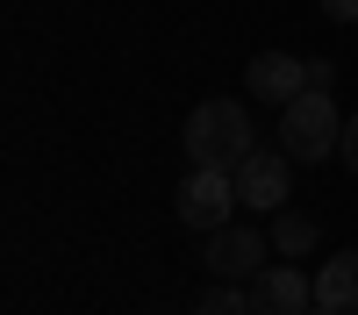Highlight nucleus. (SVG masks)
Returning a JSON list of instances; mask_svg holds the SVG:
<instances>
[{
    "mask_svg": "<svg viewBox=\"0 0 358 315\" xmlns=\"http://www.w3.org/2000/svg\"><path fill=\"white\" fill-rule=\"evenodd\" d=\"M179 136H187V158L194 165H222V172H236V165L258 151V129H251V115L236 108V101H201Z\"/></svg>",
    "mask_w": 358,
    "mask_h": 315,
    "instance_id": "nucleus-1",
    "label": "nucleus"
},
{
    "mask_svg": "<svg viewBox=\"0 0 358 315\" xmlns=\"http://www.w3.org/2000/svg\"><path fill=\"white\" fill-rule=\"evenodd\" d=\"M344 143V122H337V101L330 94H294L287 108H280V151L294 158V165H315V158H330Z\"/></svg>",
    "mask_w": 358,
    "mask_h": 315,
    "instance_id": "nucleus-2",
    "label": "nucleus"
},
{
    "mask_svg": "<svg viewBox=\"0 0 358 315\" xmlns=\"http://www.w3.org/2000/svg\"><path fill=\"white\" fill-rule=\"evenodd\" d=\"M172 208H179V222H187V229H201V237H208V229H222L236 208H244V200H236V172L194 165L187 180H179V200H172Z\"/></svg>",
    "mask_w": 358,
    "mask_h": 315,
    "instance_id": "nucleus-3",
    "label": "nucleus"
},
{
    "mask_svg": "<svg viewBox=\"0 0 358 315\" xmlns=\"http://www.w3.org/2000/svg\"><path fill=\"white\" fill-rule=\"evenodd\" d=\"M287 193H294V158L258 143V151L236 165V200L258 208V215H273V208H287Z\"/></svg>",
    "mask_w": 358,
    "mask_h": 315,
    "instance_id": "nucleus-4",
    "label": "nucleus"
},
{
    "mask_svg": "<svg viewBox=\"0 0 358 315\" xmlns=\"http://www.w3.org/2000/svg\"><path fill=\"white\" fill-rule=\"evenodd\" d=\"M208 272H215V279H258L265 272V237L244 229V222L208 229Z\"/></svg>",
    "mask_w": 358,
    "mask_h": 315,
    "instance_id": "nucleus-5",
    "label": "nucleus"
},
{
    "mask_svg": "<svg viewBox=\"0 0 358 315\" xmlns=\"http://www.w3.org/2000/svg\"><path fill=\"white\" fill-rule=\"evenodd\" d=\"M244 86L258 101H294V94H308V57H287V50H258L251 57V72H244Z\"/></svg>",
    "mask_w": 358,
    "mask_h": 315,
    "instance_id": "nucleus-6",
    "label": "nucleus"
},
{
    "mask_svg": "<svg viewBox=\"0 0 358 315\" xmlns=\"http://www.w3.org/2000/svg\"><path fill=\"white\" fill-rule=\"evenodd\" d=\"M251 301H258V315H308L315 308V279H301L294 265H265L251 279Z\"/></svg>",
    "mask_w": 358,
    "mask_h": 315,
    "instance_id": "nucleus-7",
    "label": "nucleus"
},
{
    "mask_svg": "<svg viewBox=\"0 0 358 315\" xmlns=\"http://www.w3.org/2000/svg\"><path fill=\"white\" fill-rule=\"evenodd\" d=\"M315 301L337 315H358V251H330V265L315 272Z\"/></svg>",
    "mask_w": 358,
    "mask_h": 315,
    "instance_id": "nucleus-8",
    "label": "nucleus"
},
{
    "mask_svg": "<svg viewBox=\"0 0 358 315\" xmlns=\"http://www.w3.org/2000/svg\"><path fill=\"white\" fill-rule=\"evenodd\" d=\"M273 244H280L287 258H301V251H315V244H322V229H315L308 215H280V222H273Z\"/></svg>",
    "mask_w": 358,
    "mask_h": 315,
    "instance_id": "nucleus-9",
    "label": "nucleus"
},
{
    "mask_svg": "<svg viewBox=\"0 0 358 315\" xmlns=\"http://www.w3.org/2000/svg\"><path fill=\"white\" fill-rule=\"evenodd\" d=\"M194 315H258V301H251V294H236V286H215V294H208Z\"/></svg>",
    "mask_w": 358,
    "mask_h": 315,
    "instance_id": "nucleus-10",
    "label": "nucleus"
},
{
    "mask_svg": "<svg viewBox=\"0 0 358 315\" xmlns=\"http://www.w3.org/2000/svg\"><path fill=\"white\" fill-rule=\"evenodd\" d=\"M337 158L358 172V115H351V122H344V143H337Z\"/></svg>",
    "mask_w": 358,
    "mask_h": 315,
    "instance_id": "nucleus-11",
    "label": "nucleus"
},
{
    "mask_svg": "<svg viewBox=\"0 0 358 315\" xmlns=\"http://www.w3.org/2000/svg\"><path fill=\"white\" fill-rule=\"evenodd\" d=\"M330 79H337V72H330V57H308V86H315V94H330Z\"/></svg>",
    "mask_w": 358,
    "mask_h": 315,
    "instance_id": "nucleus-12",
    "label": "nucleus"
},
{
    "mask_svg": "<svg viewBox=\"0 0 358 315\" xmlns=\"http://www.w3.org/2000/svg\"><path fill=\"white\" fill-rule=\"evenodd\" d=\"M322 15H337V22H358V0H322Z\"/></svg>",
    "mask_w": 358,
    "mask_h": 315,
    "instance_id": "nucleus-13",
    "label": "nucleus"
},
{
    "mask_svg": "<svg viewBox=\"0 0 358 315\" xmlns=\"http://www.w3.org/2000/svg\"><path fill=\"white\" fill-rule=\"evenodd\" d=\"M308 315H337V308H322V301H315V308H308Z\"/></svg>",
    "mask_w": 358,
    "mask_h": 315,
    "instance_id": "nucleus-14",
    "label": "nucleus"
}]
</instances>
